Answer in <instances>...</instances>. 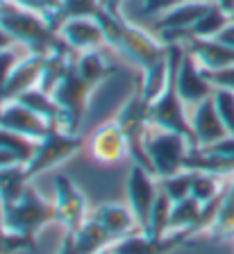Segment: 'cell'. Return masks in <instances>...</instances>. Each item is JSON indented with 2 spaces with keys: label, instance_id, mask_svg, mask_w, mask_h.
I'll return each instance as SVG.
<instances>
[{
  "label": "cell",
  "instance_id": "cell-24",
  "mask_svg": "<svg viewBox=\"0 0 234 254\" xmlns=\"http://www.w3.org/2000/svg\"><path fill=\"white\" fill-rule=\"evenodd\" d=\"M16 100L23 102L25 107H30L32 111H37L39 116L46 118L50 125H55V127H59V129H62V111H59V107H57V102H55L53 93L43 91L41 86H34V89L25 91L23 95H18Z\"/></svg>",
  "mask_w": 234,
  "mask_h": 254
},
{
  "label": "cell",
  "instance_id": "cell-41",
  "mask_svg": "<svg viewBox=\"0 0 234 254\" xmlns=\"http://www.w3.org/2000/svg\"><path fill=\"white\" fill-rule=\"evenodd\" d=\"M14 46H16V39L0 25V53H2V50H9V48H14Z\"/></svg>",
  "mask_w": 234,
  "mask_h": 254
},
{
  "label": "cell",
  "instance_id": "cell-28",
  "mask_svg": "<svg viewBox=\"0 0 234 254\" xmlns=\"http://www.w3.org/2000/svg\"><path fill=\"white\" fill-rule=\"evenodd\" d=\"M202 202H198L193 195L184 197L180 202H173L170 209V232H189L193 238V227H196L198 218H200Z\"/></svg>",
  "mask_w": 234,
  "mask_h": 254
},
{
  "label": "cell",
  "instance_id": "cell-38",
  "mask_svg": "<svg viewBox=\"0 0 234 254\" xmlns=\"http://www.w3.org/2000/svg\"><path fill=\"white\" fill-rule=\"evenodd\" d=\"M175 2H180V0H146V5H144V9H141V14H144V16L161 14V11L168 9V7L175 5Z\"/></svg>",
  "mask_w": 234,
  "mask_h": 254
},
{
  "label": "cell",
  "instance_id": "cell-9",
  "mask_svg": "<svg viewBox=\"0 0 234 254\" xmlns=\"http://www.w3.org/2000/svg\"><path fill=\"white\" fill-rule=\"evenodd\" d=\"M155 177L157 175L153 170L132 161V168H130L128 175V204L132 209V213L137 216L139 229L144 234H148L150 211H153V204L159 195V184H157Z\"/></svg>",
  "mask_w": 234,
  "mask_h": 254
},
{
  "label": "cell",
  "instance_id": "cell-26",
  "mask_svg": "<svg viewBox=\"0 0 234 254\" xmlns=\"http://www.w3.org/2000/svg\"><path fill=\"white\" fill-rule=\"evenodd\" d=\"M207 234L212 241H228V238H234V175L230 177L225 197H223V202H221V209H218V216Z\"/></svg>",
  "mask_w": 234,
  "mask_h": 254
},
{
  "label": "cell",
  "instance_id": "cell-40",
  "mask_svg": "<svg viewBox=\"0 0 234 254\" xmlns=\"http://www.w3.org/2000/svg\"><path fill=\"white\" fill-rule=\"evenodd\" d=\"M218 41H223L225 46H230V48H234V21H230L228 25L223 27V32L218 34Z\"/></svg>",
  "mask_w": 234,
  "mask_h": 254
},
{
  "label": "cell",
  "instance_id": "cell-44",
  "mask_svg": "<svg viewBox=\"0 0 234 254\" xmlns=\"http://www.w3.org/2000/svg\"><path fill=\"white\" fill-rule=\"evenodd\" d=\"M98 254H114L112 250H102V252H98Z\"/></svg>",
  "mask_w": 234,
  "mask_h": 254
},
{
  "label": "cell",
  "instance_id": "cell-2",
  "mask_svg": "<svg viewBox=\"0 0 234 254\" xmlns=\"http://www.w3.org/2000/svg\"><path fill=\"white\" fill-rule=\"evenodd\" d=\"M0 25L16 39V43H21L27 53L48 57V55L57 53V50H62L66 46L62 41V37H59V32L53 30L43 16L21 9V7H16V9H11L9 14L2 16Z\"/></svg>",
  "mask_w": 234,
  "mask_h": 254
},
{
  "label": "cell",
  "instance_id": "cell-32",
  "mask_svg": "<svg viewBox=\"0 0 234 254\" xmlns=\"http://www.w3.org/2000/svg\"><path fill=\"white\" fill-rule=\"evenodd\" d=\"M0 148L14 152L23 164H30V159L34 157V150H37V141L23 136L18 132H11V129L0 127Z\"/></svg>",
  "mask_w": 234,
  "mask_h": 254
},
{
  "label": "cell",
  "instance_id": "cell-11",
  "mask_svg": "<svg viewBox=\"0 0 234 254\" xmlns=\"http://www.w3.org/2000/svg\"><path fill=\"white\" fill-rule=\"evenodd\" d=\"M175 84H177V91H180L182 102H184L186 107H196L198 102H202L205 98H209V95L214 93V84L205 77L202 66L196 62V57L186 50V46H184L180 64H177Z\"/></svg>",
  "mask_w": 234,
  "mask_h": 254
},
{
  "label": "cell",
  "instance_id": "cell-20",
  "mask_svg": "<svg viewBox=\"0 0 234 254\" xmlns=\"http://www.w3.org/2000/svg\"><path fill=\"white\" fill-rule=\"evenodd\" d=\"M184 46L205 70H218L234 64V48L218 39H189Z\"/></svg>",
  "mask_w": 234,
  "mask_h": 254
},
{
  "label": "cell",
  "instance_id": "cell-43",
  "mask_svg": "<svg viewBox=\"0 0 234 254\" xmlns=\"http://www.w3.org/2000/svg\"><path fill=\"white\" fill-rule=\"evenodd\" d=\"M121 5H123V0H105V7L112 14H121Z\"/></svg>",
  "mask_w": 234,
  "mask_h": 254
},
{
  "label": "cell",
  "instance_id": "cell-10",
  "mask_svg": "<svg viewBox=\"0 0 234 254\" xmlns=\"http://www.w3.org/2000/svg\"><path fill=\"white\" fill-rule=\"evenodd\" d=\"M55 206H57V222L64 225L66 238L75 236L78 229L89 218L86 216V197L66 175H57V180H55Z\"/></svg>",
  "mask_w": 234,
  "mask_h": 254
},
{
  "label": "cell",
  "instance_id": "cell-31",
  "mask_svg": "<svg viewBox=\"0 0 234 254\" xmlns=\"http://www.w3.org/2000/svg\"><path fill=\"white\" fill-rule=\"evenodd\" d=\"M191 195L196 197L198 202H209L212 197H216L221 190L225 189V177H218V175L212 173H202V170H191Z\"/></svg>",
  "mask_w": 234,
  "mask_h": 254
},
{
  "label": "cell",
  "instance_id": "cell-33",
  "mask_svg": "<svg viewBox=\"0 0 234 254\" xmlns=\"http://www.w3.org/2000/svg\"><path fill=\"white\" fill-rule=\"evenodd\" d=\"M191 177H193L191 170H180V173L168 175V177L159 180V189L173 202H180L191 195Z\"/></svg>",
  "mask_w": 234,
  "mask_h": 254
},
{
  "label": "cell",
  "instance_id": "cell-42",
  "mask_svg": "<svg viewBox=\"0 0 234 254\" xmlns=\"http://www.w3.org/2000/svg\"><path fill=\"white\" fill-rule=\"evenodd\" d=\"M212 2H214V5H218L223 11H228L230 16L234 14V0H212Z\"/></svg>",
  "mask_w": 234,
  "mask_h": 254
},
{
  "label": "cell",
  "instance_id": "cell-27",
  "mask_svg": "<svg viewBox=\"0 0 234 254\" xmlns=\"http://www.w3.org/2000/svg\"><path fill=\"white\" fill-rule=\"evenodd\" d=\"M230 21H232V16L212 2L209 9L205 11V14L193 23L191 30H189V39H216ZM189 39H186V41H189Z\"/></svg>",
  "mask_w": 234,
  "mask_h": 254
},
{
  "label": "cell",
  "instance_id": "cell-15",
  "mask_svg": "<svg viewBox=\"0 0 234 254\" xmlns=\"http://www.w3.org/2000/svg\"><path fill=\"white\" fill-rule=\"evenodd\" d=\"M59 37L78 55L98 50L102 43H107L105 32L96 18H69L59 27Z\"/></svg>",
  "mask_w": 234,
  "mask_h": 254
},
{
  "label": "cell",
  "instance_id": "cell-35",
  "mask_svg": "<svg viewBox=\"0 0 234 254\" xmlns=\"http://www.w3.org/2000/svg\"><path fill=\"white\" fill-rule=\"evenodd\" d=\"M18 250H34V245L18 234L7 232L5 220H2V209H0V254H11Z\"/></svg>",
  "mask_w": 234,
  "mask_h": 254
},
{
  "label": "cell",
  "instance_id": "cell-37",
  "mask_svg": "<svg viewBox=\"0 0 234 254\" xmlns=\"http://www.w3.org/2000/svg\"><path fill=\"white\" fill-rule=\"evenodd\" d=\"M18 62H21V55H16L11 48L0 53V102H2V93H5L7 79H9L11 70H14V66H16Z\"/></svg>",
  "mask_w": 234,
  "mask_h": 254
},
{
  "label": "cell",
  "instance_id": "cell-29",
  "mask_svg": "<svg viewBox=\"0 0 234 254\" xmlns=\"http://www.w3.org/2000/svg\"><path fill=\"white\" fill-rule=\"evenodd\" d=\"M170 209H173V200L159 189V195H157V200L153 204V211H150L148 236L161 238L166 234H170Z\"/></svg>",
  "mask_w": 234,
  "mask_h": 254
},
{
  "label": "cell",
  "instance_id": "cell-39",
  "mask_svg": "<svg viewBox=\"0 0 234 254\" xmlns=\"http://www.w3.org/2000/svg\"><path fill=\"white\" fill-rule=\"evenodd\" d=\"M18 164H23V161L16 157V154L0 148V168H9V166H18Z\"/></svg>",
  "mask_w": 234,
  "mask_h": 254
},
{
  "label": "cell",
  "instance_id": "cell-19",
  "mask_svg": "<svg viewBox=\"0 0 234 254\" xmlns=\"http://www.w3.org/2000/svg\"><path fill=\"white\" fill-rule=\"evenodd\" d=\"M91 218H96L102 227L114 236V241H121V238L134 234V227H139L137 216L132 213L130 204H114V202H107V204H98Z\"/></svg>",
  "mask_w": 234,
  "mask_h": 254
},
{
  "label": "cell",
  "instance_id": "cell-12",
  "mask_svg": "<svg viewBox=\"0 0 234 254\" xmlns=\"http://www.w3.org/2000/svg\"><path fill=\"white\" fill-rule=\"evenodd\" d=\"M0 127L18 132L32 141H41L50 129H55V125H50L46 118H41L37 111H32L18 100H9L0 105Z\"/></svg>",
  "mask_w": 234,
  "mask_h": 254
},
{
  "label": "cell",
  "instance_id": "cell-22",
  "mask_svg": "<svg viewBox=\"0 0 234 254\" xmlns=\"http://www.w3.org/2000/svg\"><path fill=\"white\" fill-rule=\"evenodd\" d=\"M168 77H170V66H168V55L159 62H155L153 66L141 70L139 75V86H141V95H144L146 105H153L161 93H164L166 84H168Z\"/></svg>",
  "mask_w": 234,
  "mask_h": 254
},
{
  "label": "cell",
  "instance_id": "cell-8",
  "mask_svg": "<svg viewBox=\"0 0 234 254\" xmlns=\"http://www.w3.org/2000/svg\"><path fill=\"white\" fill-rule=\"evenodd\" d=\"M209 5L212 0H180L170 5L168 9L161 11L159 21H155L159 39L164 43H180L182 39H189V30L209 9Z\"/></svg>",
  "mask_w": 234,
  "mask_h": 254
},
{
  "label": "cell",
  "instance_id": "cell-1",
  "mask_svg": "<svg viewBox=\"0 0 234 254\" xmlns=\"http://www.w3.org/2000/svg\"><path fill=\"white\" fill-rule=\"evenodd\" d=\"M2 209V220H5L7 232H14L18 236L27 238L32 245H37V234L50 222H57V206L55 202H48L39 195V190L32 184L25 189L21 197L14 204H5Z\"/></svg>",
  "mask_w": 234,
  "mask_h": 254
},
{
  "label": "cell",
  "instance_id": "cell-3",
  "mask_svg": "<svg viewBox=\"0 0 234 254\" xmlns=\"http://www.w3.org/2000/svg\"><path fill=\"white\" fill-rule=\"evenodd\" d=\"M144 145H146L150 168H153V173L159 180L184 170V159L189 154V150L193 148V143L184 134L173 132V129H164V127H155V125L148 127Z\"/></svg>",
  "mask_w": 234,
  "mask_h": 254
},
{
  "label": "cell",
  "instance_id": "cell-34",
  "mask_svg": "<svg viewBox=\"0 0 234 254\" xmlns=\"http://www.w3.org/2000/svg\"><path fill=\"white\" fill-rule=\"evenodd\" d=\"M212 98H214V105H216V111H218V116H221V121H223L228 134L234 136V93L228 89H214Z\"/></svg>",
  "mask_w": 234,
  "mask_h": 254
},
{
  "label": "cell",
  "instance_id": "cell-13",
  "mask_svg": "<svg viewBox=\"0 0 234 254\" xmlns=\"http://www.w3.org/2000/svg\"><path fill=\"white\" fill-rule=\"evenodd\" d=\"M191 234L186 232H170L161 238H153L148 234H130L112 245L114 254H170L173 250L189 243Z\"/></svg>",
  "mask_w": 234,
  "mask_h": 254
},
{
  "label": "cell",
  "instance_id": "cell-16",
  "mask_svg": "<svg viewBox=\"0 0 234 254\" xmlns=\"http://www.w3.org/2000/svg\"><path fill=\"white\" fill-rule=\"evenodd\" d=\"M43 66H46V55L27 53L25 57H21V62L14 66L9 79H7L5 93H2V102L16 100L18 95H23L25 91L39 86V82H41V73H43ZM2 102H0V105H2Z\"/></svg>",
  "mask_w": 234,
  "mask_h": 254
},
{
  "label": "cell",
  "instance_id": "cell-14",
  "mask_svg": "<svg viewBox=\"0 0 234 254\" xmlns=\"http://www.w3.org/2000/svg\"><path fill=\"white\" fill-rule=\"evenodd\" d=\"M91 157L100 166L121 164L125 157H130L128 138L123 134L121 125L116 123V118L100 125L96 129V134L91 136Z\"/></svg>",
  "mask_w": 234,
  "mask_h": 254
},
{
  "label": "cell",
  "instance_id": "cell-25",
  "mask_svg": "<svg viewBox=\"0 0 234 254\" xmlns=\"http://www.w3.org/2000/svg\"><path fill=\"white\" fill-rule=\"evenodd\" d=\"M75 70L80 73V77L86 84H91L96 89L100 82H105L112 73V64L105 59V55L98 50H89V53H80L78 62H75Z\"/></svg>",
  "mask_w": 234,
  "mask_h": 254
},
{
  "label": "cell",
  "instance_id": "cell-46",
  "mask_svg": "<svg viewBox=\"0 0 234 254\" xmlns=\"http://www.w3.org/2000/svg\"><path fill=\"white\" fill-rule=\"evenodd\" d=\"M102 2H105V0H102Z\"/></svg>",
  "mask_w": 234,
  "mask_h": 254
},
{
  "label": "cell",
  "instance_id": "cell-23",
  "mask_svg": "<svg viewBox=\"0 0 234 254\" xmlns=\"http://www.w3.org/2000/svg\"><path fill=\"white\" fill-rule=\"evenodd\" d=\"M30 180L32 177L27 175L25 164L0 168V206L14 204L30 186Z\"/></svg>",
  "mask_w": 234,
  "mask_h": 254
},
{
  "label": "cell",
  "instance_id": "cell-36",
  "mask_svg": "<svg viewBox=\"0 0 234 254\" xmlns=\"http://www.w3.org/2000/svg\"><path fill=\"white\" fill-rule=\"evenodd\" d=\"M205 77L209 79L214 84V89H228L234 93V64L232 66H225V68H218V70H205Z\"/></svg>",
  "mask_w": 234,
  "mask_h": 254
},
{
  "label": "cell",
  "instance_id": "cell-5",
  "mask_svg": "<svg viewBox=\"0 0 234 254\" xmlns=\"http://www.w3.org/2000/svg\"><path fill=\"white\" fill-rule=\"evenodd\" d=\"M91 91H93V86L86 84L84 79L80 77V73L75 70V66L66 70V75L59 79L57 86L50 91L59 107V111H62V129L78 134V129H80L82 123H84L86 109H89Z\"/></svg>",
  "mask_w": 234,
  "mask_h": 254
},
{
  "label": "cell",
  "instance_id": "cell-21",
  "mask_svg": "<svg viewBox=\"0 0 234 254\" xmlns=\"http://www.w3.org/2000/svg\"><path fill=\"white\" fill-rule=\"evenodd\" d=\"M184 170H202V173H212L218 177H230V175H234V157L191 148L184 159Z\"/></svg>",
  "mask_w": 234,
  "mask_h": 254
},
{
  "label": "cell",
  "instance_id": "cell-30",
  "mask_svg": "<svg viewBox=\"0 0 234 254\" xmlns=\"http://www.w3.org/2000/svg\"><path fill=\"white\" fill-rule=\"evenodd\" d=\"M102 7H105L102 0H59V27L69 18H96V14Z\"/></svg>",
  "mask_w": 234,
  "mask_h": 254
},
{
  "label": "cell",
  "instance_id": "cell-18",
  "mask_svg": "<svg viewBox=\"0 0 234 254\" xmlns=\"http://www.w3.org/2000/svg\"><path fill=\"white\" fill-rule=\"evenodd\" d=\"M189 118H191V127H193V134H196L198 148L200 145H212V143L228 136V129H225L221 116H218L212 95L205 98L202 102H198L196 107H191V116Z\"/></svg>",
  "mask_w": 234,
  "mask_h": 254
},
{
  "label": "cell",
  "instance_id": "cell-4",
  "mask_svg": "<svg viewBox=\"0 0 234 254\" xmlns=\"http://www.w3.org/2000/svg\"><path fill=\"white\" fill-rule=\"evenodd\" d=\"M116 123L121 125L123 134L128 138V145H130V157H132L134 164H141L146 166L148 170L150 168V161H148V154H146V134H148V105H146L144 95H141V86H139V79L134 84L132 93L125 98V102L121 105L116 114Z\"/></svg>",
  "mask_w": 234,
  "mask_h": 254
},
{
  "label": "cell",
  "instance_id": "cell-6",
  "mask_svg": "<svg viewBox=\"0 0 234 254\" xmlns=\"http://www.w3.org/2000/svg\"><path fill=\"white\" fill-rule=\"evenodd\" d=\"M82 145H84V138L80 134H73V132H66V129L55 127L41 141H37L34 157L30 159V164H25L27 175L37 177V175L50 170L53 166H59L62 161L73 157L75 152H80Z\"/></svg>",
  "mask_w": 234,
  "mask_h": 254
},
{
  "label": "cell",
  "instance_id": "cell-45",
  "mask_svg": "<svg viewBox=\"0 0 234 254\" xmlns=\"http://www.w3.org/2000/svg\"><path fill=\"white\" fill-rule=\"evenodd\" d=\"M232 21H234V14H232Z\"/></svg>",
  "mask_w": 234,
  "mask_h": 254
},
{
  "label": "cell",
  "instance_id": "cell-17",
  "mask_svg": "<svg viewBox=\"0 0 234 254\" xmlns=\"http://www.w3.org/2000/svg\"><path fill=\"white\" fill-rule=\"evenodd\" d=\"M116 243L114 236L102 227L96 218H86V222L78 229V234L64 241V248L59 254H98L102 250H109Z\"/></svg>",
  "mask_w": 234,
  "mask_h": 254
},
{
  "label": "cell",
  "instance_id": "cell-7",
  "mask_svg": "<svg viewBox=\"0 0 234 254\" xmlns=\"http://www.w3.org/2000/svg\"><path fill=\"white\" fill-rule=\"evenodd\" d=\"M118 53L125 55L139 70H144L168 55V43H164L161 39L153 37V34H150L148 30H144V27L123 21Z\"/></svg>",
  "mask_w": 234,
  "mask_h": 254
}]
</instances>
